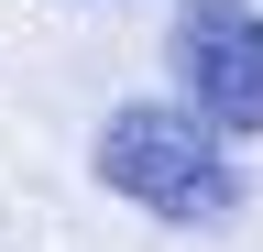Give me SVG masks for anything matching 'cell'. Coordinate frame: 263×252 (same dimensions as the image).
Returning a JSON list of instances; mask_svg holds the SVG:
<instances>
[{
	"label": "cell",
	"instance_id": "obj_1",
	"mask_svg": "<svg viewBox=\"0 0 263 252\" xmlns=\"http://www.w3.org/2000/svg\"><path fill=\"white\" fill-rule=\"evenodd\" d=\"M230 132L209 110H164V99H132L99 121V186H121L132 208H154L164 230H209V219H230V198H241V176H230Z\"/></svg>",
	"mask_w": 263,
	"mask_h": 252
},
{
	"label": "cell",
	"instance_id": "obj_2",
	"mask_svg": "<svg viewBox=\"0 0 263 252\" xmlns=\"http://www.w3.org/2000/svg\"><path fill=\"white\" fill-rule=\"evenodd\" d=\"M164 55H176V88L219 121L230 143L263 132V11L252 0H186L176 33H164Z\"/></svg>",
	"mask_w": 263,
	"mask_h": 252
}]
</instances>
